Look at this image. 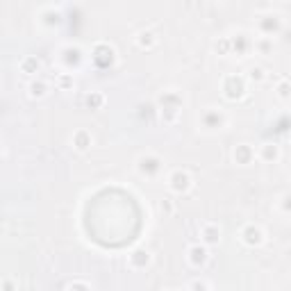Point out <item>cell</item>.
I'll use <instances>...</instances> for the list:
<instances>
[{"label":"cell","mask_w":291,"mask_h":291,"mask_svg":"<svg viewBox=\"0 0 291 291\" xmlns=\"http://www.w3.org/2000/svg\"><path fill=\"white\" fill-rule=\"evenodd\" d=\"M168 291H171V289H168Z\"/></svg>","instance_id":"28"},{"label":"cell","mask_w":291,"mask_h":291,"mask_svg":"<svg viewBox=\"0 0 291 291\" xmlns=\"http://www.w3.org/2000/svg\"><path fill=\"white\" fill-rule=\"evenodd\" d=\"M250 77H253V80H264V77H266V73H264V69H259V66H257V69H250Z\"/></svg>","instance_id":"22"},{"label":"cell","mask_w":291,"mask_h":291,"mask_svg":"<svg viewBox=\"0 0 291 291\" xmlns=\"http://www.w3.org/2000/svg\"><path fill=\"white\" fill-rule=\"evenodd\" d=\"M200 234H203V241L205 243H218V239H221V230L216 225H203Z\"/></svg>","instance_id":"13"},{"label":"cell","mask_w":291,"mask_h":291,"mask_svg":"<svg viewBox=\"0 0 291 291\" xmlns=\"http://www.w3.org/2000/svg\"><path fill=\"white\" fill-rule=\"evenodd\" d=\"M203 123H205V128H221L225 123V116L216 109H210V112L203 114Z\"/></svg>","instance_id":"8"},{"label":"cell","mask_w":291,"mask_h":291,"mask_svg":"<svg viewBox=\"0 0 291 291\" xmlns=\"http://www.w3.org/2000/svg\"><path fill=\"white\" fill-rule=\"evenodd\" d=\"M189 262L194 266H203L207 262V248L205 246H191L189 248Z\"/></svg>","instance_id":"7"},{"label":"cell","mask_w":291,"mask_h":291,"mask_svg":"<svg viewBox=\"0 0 291 291\" xmlns=\"http://www.w3.org/2000/svg\"><path fill=\"white\" fill-rule=\"evenodd\" d=\"M241 241L246 243V246H259V243L264 241V232L257 225H246L241 230Z\"/></svg>","instance_id":"5"},{"label":"cell","mask_w":291,"mask_h":291,"mask_svg":"<svg viewBox=\"0 0 291 291\" xmlns=\"http://www.w3.org/2000/svg\"><path fill=\"white\" fill-rule=\"evenodd\" d=\"M93 62L98 66H107L114 62V50L109 48L107 43H98L96 48H93Z\"/></svg>","instance_id":"6"},{"label":"cell","mask_w":291,"mask_h":291,"mask_svg":"<svg viewBox=\"0 0 291 291\" xmlns=\"http://www.w3.org/2000/svg\"><path fill=\"white\" fill-rule=\"evenodd\" d=\"M230 41H232V48L237 50V53H246L250 46V39L246 37V34H239L237 39H230Z\"/></svg>","instance_id":"17"},{"label":"cell","mask_w":291,"mask_h":291,"mask_svg":"<svg viewBox=\"0 0 291 291\" xmlns=\"http://www.w3.org/2000/svg\"><path fill=\"white\" fill-rule=\"evenodd\" d=\"M159 103H162V114L166 121H175V114L180 112V105H182V100H180V96L175 91H166L162 98H159Z\"/></svg>","instance_id":"1"},{"label":"cell","mask_w":291,"mask_h":291,"mask_svg":"<svg viewBox=\"0 0 291 291\" xmlns=\"http://www.w3.org/2000/svg\"><path fill=\"white\" fill-rule=\"evenodd\" d=\"M73 146H75L77 150H86L91 146V135L86 130H77L75 135H73Z\"/></svg>","instance_id":"12"},{"label":"cell","mask_w":291,"mask_h":291,"mask_svg":"<svg viewBox=\"0 0 291 291\" xmlns=\"http://www.w3.org/2000/svg\"><path fill=\"white\" fill-rule=\"evenodd\" d=\"M39 69H41V62H39L37 57H25V60L21 62V71L23 73H27V75L39 73Z\"/></svg>","instance_id":"15"},{"label":"cell","mask_w":291,"mask_h":291,"mask_svg":"<svg viewBox=\"0 0 291 291\" xmlns=\"http://www.w3.org/2000/svg\"><path fill=\"white\" fill-rule=\"evenodd\" d=\"M2 291H16V282H14V278H5V280H2Z\"/></svg>","instance_id":"23"},{"label":"cell","mask_w":291,"mask_h":291,"mask_svg":"<svg viewBox=\"0 0 291 291\" xmlns=\"http://www.w3.org/2000/svg\"><path fill=\"white\" fill-rule=\"evenodd\" d=\"M30 98H43L46 93H48V84L43 80H34V82H30Z\"/></svg>","instance_id":"14"},{"label":"cell","mask_w":291,"mask_h":291,"mask_svg":"<svg viewBox=\"0 0 291 291\" xmlns=\"http://www.w3.org/2000/svg\"><path fill=\"white\" fill-rule=\"evenodd\" d=\"M69 84H73V80H71L69 75H62L60 77V86H69Z\"/></svg>","instance_id":"27"},{"label":"cell","mask_w":291,"mask_h":291,"mask_svg":"<svg viewBox=\"0 0 291 291\" xmlns=\"http://www.w3.org/2000/svg\"><path fill=\"white\" fill-rule=\"evenodd\" d=\"M103 103H105V96H103V93L93 91V93H89V96H86V105H89L91 109H100V107H103Z\"/></svg>","instance_id":"18"},{"label":"cell","mask_w":291,"mask_h":291,"mask_svg":"<svg viewBox=\"0 0 291 291\" xmlns=\"http://www.w3.org/2000/svg\"><path fill=\"white\" fill-rule=\"evenodd\" d=\"M259 25H262V30H264L266 34H273L278 27H280V18L278 16H264L262 21H259Z\"/></svg>","instance_id":"16"},{"label":"cell","mask_w":291,"mask_h":291,"mask_svg":"<svg viewBox=\"0 0 291 291\" xmlns=\"http://www.w3.org/2000/svg\"><path fill=\"white\" fill-rule=\"evenodd\" d=\"M168 187L175 194H187L189 189H191V175L187 171H173L171 178H168Z\"/></svg>","instance_id":"4"},{"label":"cell","mask_w":291,"mask_h":291,"mask_svg":"<svg viewBox=\"0 0 291 291\" xmlns=\"http://www.w3.org/2000/svg\"><path fill=\"white\" fill-rule=\"evenodd\" d=\"M191 291H210V285L207 282H203V280H196V282H191V287H189Z\"/></svg>","instance_id":"21"},{"label":"cell","mask_w":291,"mask_h":291,"mask_svg":"<svg viewBox=\"0 0 291 291\" xmlns=\"http://www.w3.org/2000/svg\"><path fill=\"white\" fill-rule=\"evenodd\" d=\"M278 96H280V98H287V96H289V84H287V82H282V84L278 86Z\"/></svg>","instance_id":"24"},{"label":"cell","mask_w":291,"mask_h":291,"mask_svg":"<svg viewBox=\"0 0 291 291\" xmlns=\"http://www.w3.org/2000/svg\"><path fill=\"white\" fill-rule=\"evenodd\" d=\"M69 291H89V287L84 285V282H75V285H71Z\"/></svg>","instance_id":"25"},{"label":"cell","mask_w":291,"mask_h":291,"mask_svg":"<svg viewBox=\"0 0 291 291\" xmlns=\"http://www.w3.org/2000/svg\"><path fill=\"white\" fill-rule=\"evenodd\" d=\"M148 264H150V253L148 250H135L130 255V266L132 269H144Z\"/></svg>","instance_id":"10"},{"label":"cell","mask_w":291,"mask_h":291,"mask_svg":"<svg viewBox=\"0 0 291 291\" xmlns=\"http://www.w3.org/2000/svg\"><path fill=\"white\" fill-rule=\"evenodd\" d=\"M223 91H225V98L237 100V98H241L243 93H246V82H243V77H239V75H230V77H225V82H223Z\"/></svg>","instance_id":"3"},{"label":"cell","mask_w":291,"mask_h":291,"mask_svg":"<svg viewBox=\"0 0 291 291\" xmlns=\"http://www.w3.org/2000/svg\"><path fill=\"white\" fill-rule=\"evenodd\" d=\"M282 207H285V212H291V194H287L282 198Z\"/></svg>","instance_id":"26"},{"label":"cell","mask_w":291,"mask_h":291,"mask_svg":"<svg viewBox=\"0 0 291 291\" xmlns=\"http://www.w3.org/2000/svg\"><path fill=\"white\" fill-rule=\"evenodd\" d=\"M137 41H139L141 48H150L152 43H155V34L152 32H141L139 37H137Z\"/></svg>","instance_id":"19"},{"label":"cell","mask_w":291,"mask_h":291,"mask_svg":"<svg viewBox=\"0 0 291 291\" xmlns=\"http://www.w3.org/2000/svg\"><path fill=\"white\" fill-rule=\"evenodd\" d=\"M259 157H262L264 162H278V159H280V148L275 144H264L262 150H259Z\"/></svg>","instance_id":"11"},{"label":"cell","mask_w":291,"mask_h":291,"mask_svg":"<svg viewBox=\"0 0 291 291\" xmlns=\"http://www.w3.org/2000/svg\"><path fill=\"white\" fill-rule=\"evenodd\" d=\"M137 168H139L141 175L152 178V175H157L159 168H162V159H159L157 155H141L139 159H137Z\"/></svg>","instance_id":"2"},{"label":"cell","mask_w":291,"mask_h":291,"mask_svg":"<svg viewBox=\"0 0 291 291\" xmlns=\"http://www.w3.org/2000/svg\"><path fill=\"white\" fill-rule=\"evenodd\" d=\"M253 157H255V152L248 144H241L234 148V159H237V164H250Z\"/></svg>","instance_id":"9"},{"label":"cell","mask_w":291,"mask_h":291,"mask_svg":"<svg viewBox=\"0 0 291 291\" xmlns=\"http://www.w3.org/2000/svg\"><path fill=\"white\" fill-rule=\"evenodd\" d=\"M216 50H218V55H227L232 50V41L230 39H221V41L216 43Z\"/></svg>","instance_id":"20"}]
</instances>
